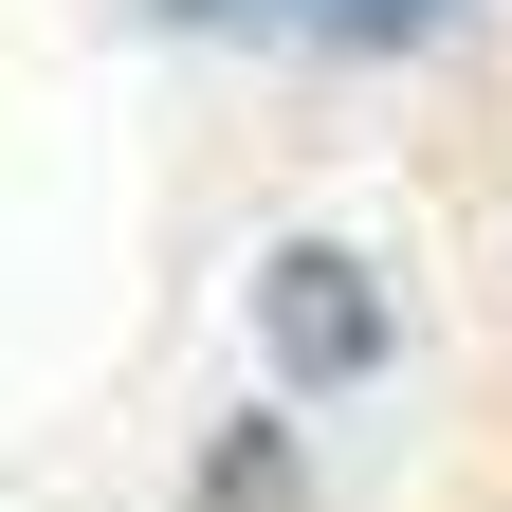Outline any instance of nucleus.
<instances>
[{"instance_id": "1", "label": "nucleus", "mask_w": 512, "mask_h": 512, "mask_svg": "<svg viewBox=\"0 0 512 512\" xmlns=\"http://www.w3.org/2000/svg\"><path fill=\"white\" fill-rule=\"evenodd\" d=\"M366 330H384V311H366V275H348L330 238H311V256H275V348H293L311 384H330V366H366Z\"/></svg>"}, {"instance_id": "2", "label": "nucleus", "mask_w": 512, "mask_h": 512, "mask_svg": "<svg viewBox=\"0 0 512 512\" xmlns=\"http://www.w3.org/2000/svg\"><path fill=\"white\" fill-rule=\"evenodd\" d=\"M165 19H275V37H421L439 0H165Z\"/></svg>"}]
</instances>
